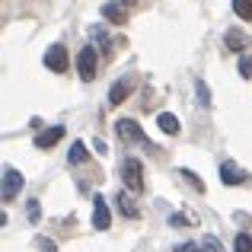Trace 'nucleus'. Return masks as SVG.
Here are the masks:
<instances>
[{"instance_id":"13","label":"nucleus","mask_w":252,"mask_h":252,"mask_svg":"<svg viewBox=\"0 0 252 252\" xmlns=\"http://www.w3.org/2000/svg\"><path fill=\"white\" fill-rule=\"evenodd\" d=\"M102 16L112 19V23H125V10H122L118 3H105V6H102Z\"/></svg>"},{"instance_id":"10","label":"nucleus","mask_w":252,"mask_h":252,"mask_svg":"<svg viewBox=\"0 0 252 252\" xmlns=\"http://www.w3.org/2000/svg\"><path fill=\"white\" fill-rule=\"evenodd\" d=\"M131 90H134V83H131V80H118V83L109 90V102H112V105H122L125 99L131 96Z\"/></svg>"},{"instance_id":"16","label":"nucleus","mask_w":252,"mask_h":252,"mask_svg":"<svg viewBox=\"0 0 252 252\" xmlns=\"http://www.w3.org/2000/svg\"><path fill=\"white\" fill-rule=\"evenodd\" d=\"M182 176H185V182H189L191 189L204 191V182H201V176H195V172H191V169H182Z\"/></svg>"},{"instance_id":"3","label":"nucleus","mask_w":252,"mask_h":252,"mask_svg":"<svg viewBox=\"0 0 252 252\" xmlns=\"http://www.w3.org/2000/svg\"><path fill=\"white\" fill-rule=\"evenodd\" d=\"M23 182H26V179H23V172H19V169H13V166L3 169V191H0V195H3L6 204L19 198V189H23Z\"/></svg>"},{"instance_id":"2","label":"nucleus","mask_w":252,"mask_h":252,"mask_svg":"<svg viewBox=\"0 0 252 252\" xmlns=\"http://www.w3.org/2000/svg\"><path fill=\"white\" fill-rule=\"evenodd\" d=\"M115 131H118V137H122V141H128V144H147V147H150V141H147V134L141 131V125L131 122V118H118V122H115Z\"/></svg>"},{"instance_id":"15","label":"nucleus","mask_w":252,"mask_h":252,"mask_svg":"<svg viewBox=\"0 0 252 252\" xmlns=\"http://www.w3.org/2000/svg\"><path fill=\"white\" fill-rule=\"evenodd\" d=\"M233 249L236 252H252V233H240L236 243H233Z\"/></svg>"},{"instance_id":"1","label":"nucleus","mask_w":252,"mask_h":252,"mask_svg":"<svg viewBox=\"0 0 252 252\" xmlns=\"http://www.w3.org/2000/svg\"><path fill=\"white\" fill-rule=\"evenodd\" d=\"M122 179H125V189L128 191H144V163L137 157H128L122 163Z\"/></svg>"},{"instance_id":"20","label":"nucleus","mask_w":252,"mask_h":252,"mask_svg":"<svg viewBox=\"0 0 252 252\" xmlns=\"http://www.w3.org/2000/svg\"><path fill=\"white\" fill-rule=\"evenodd\" d=\"M204 249L208 252H220V243H217L214 236H208V240H204Z\"/></svg>"},{"instance_id":"17","label":"nucleus","mask_w":252,"mask_h":252,"mask_svg":"<svg viewBox=\"0 0 252 252\" xmlns=\"http://www.w3.org/2000/svg\"><path fill=\"white\" fill-rule=\"evenodd\" d=\"M195 90H198V102H201V105H211V90H208V83H204V80H198Z\"/></svg>"},{"instance_id":"11","label":"nucleus","mask_w":252,"mask_h":252,"mask_svg":"<svg viewBox=\"0 0 252 252\" xmlns=\"http://www.w3.org/2000/svg\"><path fill=\"white\" fill-rule=\"evenodd\" d=\"M67 160L74 163V166H80V163H86V160H90V154H86V144H83V141H74V144H70V154H67Z\"/></svg>"},{"instance_id":"8","label":"nucleus","mask_w":252,"mask_h":252,"mask_svg":"<svg viewBox=\"0 0 252 252\" xmlns=\"http://www.w3.org/2000/svg\"><path fill=\"white\" fill-rule=\"evenodd\" d=\"M61 137H64V128H61V125H55V128L42 131V134L35 137V147H38V150H48V147H55Z\"/></svg>"},{"instance_id":"14","label":"nucleus","mask_w":252,"mask_h":252,"mask_svg":"<svg viewBox=\"0 0 252 252\" xmlns=\"http://www.w3.org/2000/svg\"><path fill=\"white\" fill-rule=\"evenodd\" d=\"M233 13L240 19H252V0H233Z\"/></svg>"},{"instance_id":"22","label":"nucleus","mask_w":252,"mask_h":252,"mask_svg":"<svg viewBox=\"0 0 252 252\" xmlns=\"http://www.w3.org/2000/svg\"><path fill=\"white\" fill-rule=\"evenodd\" d=\"M29 217H32V220H38V201H29Z\"/></svg>"},{"instance_id":"21","label":"nucleus","mask_w":252,"mask_h":252,"mask_svg":"<svg viewBox=\"0 0 252 252\" xmlns=\"http://www.w3.org/2000/svg\"><path fill=\"white\" fill-rule=\"evenodd\" d=\"M176 252H201V246H198V243H182Z\"/></svg>"},{"instance_id":"9","label":"nucleus","mask_w":252,"mask_h":252,"mask_svg":"<svg viewBox=\"0 0 252 252\" xmlns=\"http://www.w3.org/2000/svg\"><path fill=\"white\" fill-rule=\"evenodd\" d=\"M223 42H227V48H230V51H236V55H246V48H249L246 35H243L240 29H227V35H223Z\"/></svg>"},{"instance_id":"24","label":"nucleus","mask_w":252,"mask_h":252,"mask_svg":"<svg viewBox=\"0 0 252 252\" xmlns=\"http://www.w3.org/2000/svg\"><path fill=\"white\" fill-rule=\"evenodd\" d=\"M131 3H134V0H131Z\"/></svg>"},{"instance_id":"18","label":"nucleus","mask_w":252,"mask_h":252,"mask_svg":"<svg viewBox=\"0 0 252 252\" xmlns=\"http://www.w3.org/2000/svg\"><path fill=\"white\" fill-rule=\"evenodd\" d=\"M118 208H122V211H125V214H128V217H137V208H134V204H131V198L118 195Z\"/></svg>"},{"instance_id":"23","label":"nucleus","mask_w":252,"mask_h":252,"mask_svg":"<svg viewBox=\"0 0 252 252\" xmlns=\"http://www.w3.org/2000/svg\"><path fill=\"white\" fill-rule=\"evenodd\" d=\"M38 246H42L45 252H55V243H51V240H42V243H38Z\"/></svg>"},{"instance_id":"5","label":"nucleus","mask_w":252,"mask_h":252,"mask_svg":"<svg viewBox=\"0 0 252 252\" xmlns=\"http://www.w3.org/2000/svg\"><path fill=\"white\" fill-rule=\"evenodd\" d=\"M45 67L55 70V74H64V70H67V48H64V45H51V48L45 51Z\"/></svg>"},{"instance_id":"4","label":"nucleus","mask_w":252,"mask_h":252,"mask_svg":"<svg viewBox=\"0 0 252 252\" xmlns=\"http://www.w3.org/2000/svg\"><path fill=\"white\" fill-rule=\"evenodd\" d=\"M96 67H99L96 48H80V55H77V70H80V77L83 80H93V77H96Z\"/></svg>"},{"instance_id":"19","label":"nucleus","mask_w":252,"mask_h":252,"mask_svg":"<svg viewBox=\"0 0 252 252\" xmlns=\"http://www.w3.org/2000/svg\"><path fill=\"white\" fill-rule=\"evenodd\" d=\"M240 77H252V58L249 55H240Z\"/></svg>"},{"instance_id":"7","label":"nucleus","mask_w":252,"mask_h":252,"mask_svg":"<svg viewBox=\"0 0 252 252\" xmlns=\"http://www.w3.org/2000/svg\"><path fill=\"white\" fill-rule=\"evenodd\" d=\"M220 182L223 185H243V182H246V172L236 166L233 160H223L220 163Z\"/></svg>"},{"instance_id":"12","label":"nucleus","mask_w":252,"mask_h":252,"mask_svg":"<svg viewBox=\"0 0 252 252\" xmlns=\"http://www.w3.org/2000/svg\"><path fill=\"white\" fill-rule=\"evenodd\" d=\"M157 125H160L163 134H179V118H176V115H169V112H163V115L157 118Z\"/></svg>"},{"instance_id":"6","label":"nucleus","mask_w":252,"mask_h":252,"mask_svg":"<svg viewBox=\"0 0 252 252\" xmlns=\"http://www.w3.org/2000/svg\"><path fill=\"white\" fill-rule=\"evenodd\" d=\"M93 227L96 230H109L112 227V214H109V204H105L102 195L93 198Z\"/></svg>"}]
</instances>
